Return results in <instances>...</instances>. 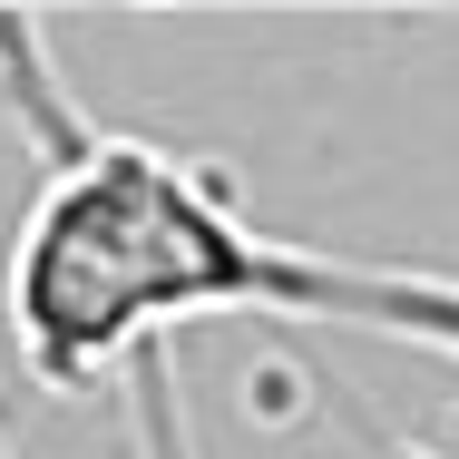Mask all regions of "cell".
<instances>
[{
    "label": "cell",
    "mask_w": 459,
    "mask_h": 459,
    "mask_svg": "<svg viewBox=\"0 0 459 459\" xmlns=\"http://www.w3.org/2000/svg\"><path fill=\"white\" fill-rule=\"evenodd\" d=\"M127 450L137 459H195V420H186V391H177L167 342L127 362Z\"/></svg>",
    "instance_id": "obj_2"
},
{
    "label": "cell",
    "mask_w": 459,
    "mask_h": 459,
    "mask_svg": "<svg viewBox=\"0 0 459 459\" xmlns=\"http://www.w3.org/2000/svg\"><path fill=\"white\" fill-rule=\"evenodd\" d=\"M0 459H10V430H0Z\"/></svg>",
    "instance_id": "obj_4"
},
{
    "label": "cell",
    "mask_w": 459,
    "mask_h": 459,
    "mask_svg": "<svg viewBox=\"0 0 459 459\" xmlns=\"http://www.w3.org/2000/svg\"><path fill=\"white\" fill-rule=\"evenodd\" d=\"M371 459H430V450H411L401 430H371Z\"/></svg>",
    "instance_id": "obj_3"
},
{
    "label": "cell",
    "mask_w": 459,
    "mask_h": 459,
    "mask_svg": "<svg viewBox=\"0 0 459 459\" xmlns=\"http://www.w3.org/2000/svg\"><path fill=\"white\" fill-rule=\"evenodd\" d=\"M0 117L39 157V195L10 245V342L49 391H89L137 352L167 342L195 313H274V323H333L459 371V274L420 264H352L264 235L225 177L195 157L98 127L79 89L59 79V49L39 20L0 10Z\"/></svg>",
    "instance_id": "obj_1"
}]
</instances>
